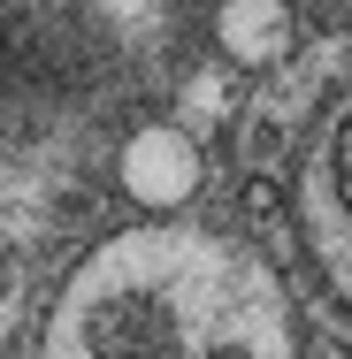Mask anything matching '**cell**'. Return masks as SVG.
<instances>
[{
  "instance_id": "cell-1",
  "label": "cell",
  "mask_w": 352,
  "mask_h": 359,
  "mask_svg": "<svg viewBox=\"0 0 352 359\" xmlns=\"http://www.w3.org/2000/svg\"><path fill=\"white\" fill-rule=\"evenodd\" d=\"M39 359H299V321L253 245L145 222L62 283Z\"/></svg>"
},
{
  "instance_id": "cell-2",
  "label": "cell",
  "mask_w": 352,
  "mask_h": 359,
  "mask_svg": "<svg viewBox=\"0 0 352 359\" xmlns=\"http://www.w3.org/2000/svg\"><path fill=\"white\" fill-rule=\"evenodd\" d=\"M291 207H299V229H306L314 268H322L330 290L352 306V92L330 100L322 130H314L306 161H299Z\"/></svg>"
},
{
  "instance_id": "cell-3",
  "label": "cell",
  "mask_w": 352,
  "mask_h": 359,
  "mask_svg": "<svg viewBox=\"0 0 352 359\" xmlns=\"http://www.w3.org/2000/svg\"><path fill=\"white\" fill-rule=\"evenodd\" d=\"M200 184H207V153H200L192 130H176V123L131 130V145H123V191H131L138 207L169 215V207H184Z\"/></svg>"
},
{
  "instance_id": "cell-4",
  "label": "cell",
  "mask_w": 352,
  "mask_h": 359,
  "mask_svg": "<svg viewBox=\"0 0 352 359\" xmlns=\"http://www.w3.org/2000/svg\"><path fill=\"white\" fill-rule=\"evenodd\" d=\"M291 0H222L214 8V46L237 62V69H268L291 54Z\"/></svg>"
}]
</instances>
